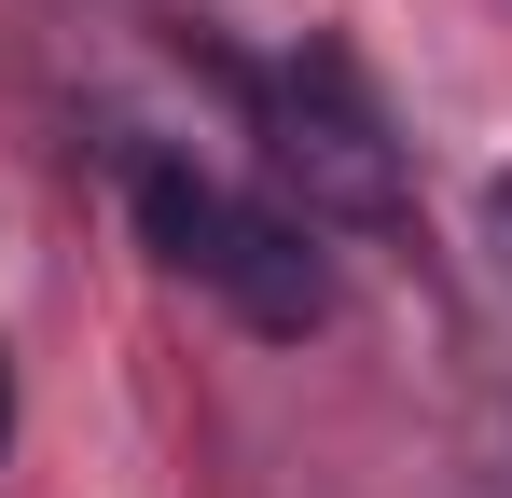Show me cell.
Wrapping results in <instances>:
<instances>
[{
  "label": "cell",
  "instance_id": "cell-4",
  "mask_svg": "<svg viewBox=\"0 0 512 498\" xmlns=\"http://www.w3.org/2000/svg\"><path fill=\"white\" fill-rule=\"evenodd\" d=\"M0 415H14V388H0Z\"/></svg>",
  "mask_w": 512,
  "mask_h": 498
},
{
  "label": "cell",
  "instance_id": "cell-3",
  "mask_svg": "<svg viewBox=\"0 0 512 498\" xmlns=\"http://www.w3.org/2000/svg\"><path fill=\"white\" fill-rule=\"evenodd\" d=\"M499 263H512V180H499Z\"/></svg>",
  "mask_w": 512,
  "mask_h": 498
},
{
  "label": "cell",
  "instance_id": "cell-2",
  "mask_svg": "<svg viewBox=\"0 0 512 498\" xmlns=\"http://www.w3.org/2000/svg\"><path fill=\"white\" fill-rule=\"evenodd\" d=\"M263 139H277V180L305 194V222H346V236L402 222V139H388V111L360 97L346 56H291L263 83Z\"/></svg>",
  "mask_w": 512,
  "mask_h": 498
},
{
  "label": "cell",
  "instance_id": "cell-1",
  "mask_svg": "<svg viewBox=\"0 0 512 498\" xmlns=\"http://www.w3.org/2000/svg\"><path fill=\"white\" fill-rule=\"evenodd\" d=\"M139 236L167 249L194 291H222L250 332H277V346H305V332L333 319V277H319L305 222H277V208H250V194H222L208 166H180V153L139 166Z\"/></svg>",
  "mask_w": 512,
  "mask_h": 498
}]
</instances>
